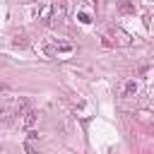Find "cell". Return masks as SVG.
Masks as SVG:
<instances>
[{"label": "cell", "instance_id": "6da1fadb", "mask_svg": "<svg viewBox=\"0 0 154 154\" xmlns=\"http://www.w3.org/2000/svg\"><path fill=\"white\" fill-rule=\"evenodd\" d=\"M75 51V46L72 43H67V41H41L38 46H36V53H41L43 58H58V55H70Z\"/></svg>", "mask_w": 154, "mask_h": 154}, {"label": "cell", "instance_id": "7a4b0ae2", "mask_svg": "<svg viewBox=\"0 0 154 154\" xmlns=\"http://www.w3.org/2000/svg\"><path fill=\"white\" fill-rule=\"evenodd\" d=\"M36 120H38V113H36L34 108H29V106L17 116V123H19L22 128H26V130H31V128L36 125Z\"/></svg>", "mask_w": 154, "mask_h": 154}, {"label": "cell", "instance_id": "3957f363", "mask_svg": "<svg viewBox=\"0 0 154 154\" xmlns=\"http://www.w3.org/2000/svg\"><path fill=\"white\" fill-rule=\"evenodd\" d=\"M137 94H140V82L132 79V77H128V79L123 82V87H120V96L130 99V96H137Z\"/></svg>", "mask_w": 154, "mask_h": 154}, {"label": "cell", "instance_id": "277c9868", "mask_svg": "<svg viewBox=\"0 0 154 154\" xmlns=\"http://www.w3.org/2000/svg\"><path fill=\"white\" fill-rule=\"evenodd\" d=\"M106 36H113L111 46H113V43H118V46H130V43H132V38H130L125 31H120V29H111V34H106Z\"/></svg>", "mask_w": 154, "mask_h": 154}, {"label": "cell", "instance_id": "5b68a950", "mask_svg": "<svg viewBox=\"0 0 154 154\" xmlns=\"http://www.w3.org/2000/svg\"><path fill=\"white\" fill-rule=\"evenodd\" d=\"M53 12H55L53 5H41V7L36 10V19H38V22H51V19H53Z\"/></svg>", "mask_w": 154, "mask_h": 154}, {"label": "cell", "instance_id": "8992f818", "mask_svg": "<svg viewBox=\"0 0 154 154\" xmlns=\"http://www.w3.org/2000/svg\"><path fill=\"white\" fill-rule=\"evenodd\" d=\"M14 43L17 46H24V36H14Z\"/></svg>", "mask_w": 154, "mask_h": 154}]
</instances>
